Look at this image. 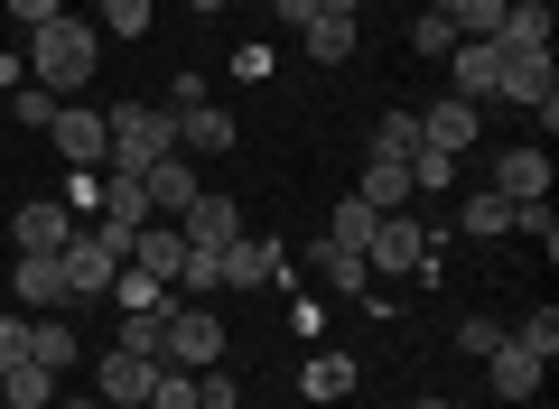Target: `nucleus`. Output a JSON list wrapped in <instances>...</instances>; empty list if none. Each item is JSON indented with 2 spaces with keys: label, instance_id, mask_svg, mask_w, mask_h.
<instances>
[{
  "label": "nucleus",
  "instance_id": "f257e3e1",
  "mask_svg": "<svg viewBox=\"0 0 559 409\" xmlns=\"http://www.w3.org/2000/svg\"><path fill=\"white\" fill-rule=\"evenodd\" d=\"M28 84H47L57 103H75L84 84H94V20L57 10L47 28H28Z\"/></svg>",
  "mask_w": 559,
  "mask_h": 409
},
{
  "label": "nucleus",
  "instance_id": "f03ea898",
  "mask_svg": "<svg viewBox=\"0 0 559 409\" xmlns=\"http://www.w3.org/2000/svg\"><path fill=\"white\" fill-rule=\"evenodd\" d=\"M103 131H112V158H103V168H121V177H140L150 158L178 149V112H159V103H112Z\"/></svg>",
  "mask_w": 559,
  "mask_h": 409
},
{
  "label": "nucleus",
  "instance_id": "7ed1b4c3",
  "mask_svg": "<svg viewBox=\"0 0 559 409\" xmlns=\"http://www.w3.org/2000/svg\"><path fill=\"white\" fill-rule=\"evenodd\" d=\"M159 363H178V372H215L224 363V316L205 308V298L168 308V353H159Z\"/></svg>",
  "mask_w": 559,
  "mask_h": 409
},
{
  "label": "nucleus",
  "instance_id": "20e7f679",
  "mask_svg": "<svg viewBox=\"0 0 559 409\" xmlns=\"http://www.w3.org/2000/svg\"><path fill=\"white\" fill-rule=\"evenodd\" d=\"M140 195H150V224H178L187 205L205 195V177H197V158H187V149H168V158L140 168Z\"/></svg>",
  "mask_w": 559,
  "mask_h": 409
},
{
  "label": "nucleus",
  "instance_id": "39448f33",
  "mask_svg": "<svg viewBox=\"0 0 559 409\" xmlns=\"http://www.w3.org/2000/svg\"><path fill=\"white\" fill-rule=\"evenodd\" d=\"M419 261H429V224L382 215L373 233H364V270H373V279H401V270H419Z\"/></svg>",
  "mask_w": 559,
  "mask_h": 409
},
{
  "label": "nucleus",
  "instance_id": "423d86ee",
  "mask_svg": "<svg viewBox=\"0 0 559 409\" xmlns=\"http://www.w3.org/2000/svg\"><path fill=\"white\" fill-rule=\"evenodd\" d=\"M47 140H57V158H66V168H103V158H112V131H103V112H94V103H57Z\"/></svg>",
  "mask_w": 559,
  "mask_h": 409
},
{
  "label": "nucleus",
  "instance_id": "0eeeda50",
  "mask_svg": "<svg viewBox=\"0 0 559 409\" xmlns=\"http://www.w3.org/2000/svg\"><path fill=\"white\" fill-rule=\"evenodd\" d=\"M439 65H448V94H457V103H495V84H503V57H495V38H457Z\"/></svg>",
  "mask_w": 559,
  "mask_h": 409
},
{
  "label": "nucleus",
  "instance_id": "6e6552de",
  "mask_svg": "<svg viewBox=\"0 0 559 409\" xmlns=\"http://www.w3.org/2000/svg\"><path fill=\"white\" fill-rule=\"evenodd\" d=\"M150 382H159V363H150V353H121V345H103V363H94L103 409H140V400H150Z\"/></svg>",
  "mask_w": 559,
  "mask_h": 409
},
{
  "label": "nucleus",
  "instance_id": "1a4fd4ad",
  "mask_svg": "<svg viewBox=\"0 0 559 409\" xmlns=\"http://www.w3.org/2000/svg\"><path fill=\"white\" fill-rule=\"evenodd\" d=\"M495 195L503 205H540V195H550V149H540V140H513V149L495 158Z\"/></svg>",
  "mask_w": 559,
  "mask_h": 409
},
{
  "label": "nucleus",
  "instance_id": "9d476101",
  "mask_svg": "<svg viewBox=\"0 0 559 409\" xmlns=\"http://www.w3.org/2000/svg\"><path fill=\"white\" fill-rule=\"evenodd\" d=\"M10 289H20V308H28V316H57V308H75V289H66L57 252H20V261H10Z\"/></svg>",
  "mask_w": 559,
  "mask_h": 409
},
{
  "label": "nucleus",
  "instance_id": "9b49d317",
  "mask_svg": "<svg viewBox=\"0 0 559 409\" xmlns=\"http://www.w3.org/2000/svg\"><path fill=\"white\" fill-rule=\"evenodd\" d=\"M57 270H66V289H75V298H103V289H112V270H121V252H103L94 224H75V242L57 252Z\"/></svg>",
  "mask_w": 559,
  "mask_h": 409
},
{
  "label": "nucleus",
  "instance_id": "f8f14e48",
  "mask_svg": "<svg viewBox=\"0 0 559 409\" xmlns=\"http://www.w3.org/2000/svg\"><path fill=\"white\" fill-rule=\"evenodd\" d=\"M540 372H550V363H540V353H522L513 335H503V345L485 353V382H495V400H503V409H522V400H540Z\"/></svg>",
  "mask_w": 559,
  "mask_h": 409
},
{
  "label": "nucleus",
  "instance_id": "ddd939ff",
  "mask_svg": "<svg viewBox=\"0 0 559 409\" xmlns=\"http://www.w3.org/2000/svg\"><path fill=\"white\" fill-rule=\"evenodd\" d=\"M178 233H187V252H224V242H242V205L234 195H197L178 215Z\"/></svg>",
  "mask_w": 559,
  "mask_h": 409
},
{
  "label": "nucleus",
  "instance_id": "4468645a",
  "mask_svg": "<svg viewBox=\"0 0 559 409\" xmlns=\"http://www.w3.org/2000/svg\"><path fill=\"white\" fill-rule=\"evenodd\" d=\"M289 279V242H224V289H271Z\"/></svg>",
  "mask_w": 559,
  "mask_h": 409
},
{
  "label": "nucleus",
  "instance_id": "2eb2a0df",
  "mask_svg": "<svg viewBox=\"0 0 559 409\" xmlns=\"http://www.w3.org/2000/svg\"><path fill=\"white\" fill-rule=\"evenodd\" d=\"M234 140H242V121L224 112V103H187L178 112V149L187 158H215V149H234Z\"/></svg>",
  "mask_w": 559,
  "mask_h": 409
},
{
  "label": "nucleus",
  "instance_id": "dca6fc26",
  "mask_svg": "<svg viewBox=\"0 0 559 409\" xmlns=\"http://www.w3.org/2000/svg\"><path fill=\"white\" fill-rule=\"evenodd\" d=\"M131 270H150V279H168V289H178L187 233H178V224H140V233H131Z\"/></svg>",
  "mask_w": 559,
  "mask_h": 409
},
{
  "label": "nucleus",
  "instance_id": "f3484780",
  "mask_svg": "<svg viewBox=\"0 0 559 409\" xmlns=\"http://www.w3.org/2000/svg\"><path fill=\"white\" fill-rule=\"evenodd\" d=\"M503 57V47H495ZM559 94V65L550 57H503V84H495V103H522V112H532V103H550Z\"/></svg>",
  "mask_w": 559,
  "mask_h": 409
},
{
  "label": "nucleus",
  "instance_id": "a211bd4d",
  "mask_svg": "<svg viewBox=\"0 0 559 409\" xmlns=\"http://www.w3.org/2000/svg\"><path fill=\"white\" fill-rule=\"evenodd\" d=\"M495 47L503 57H550V0H513L503 28H495Z\"/></svg>",
  "mask_w": 559,
  "mask_h": 409
},
{
  "label": "nucleus",
  "instance_id": "6ab92c4d",
  "mask_svg": "<svg viewBox=\"0 0 559 409\" xmlns=\"http://www.w3.org/2000/svg\"><path fill=\"white\" fill-rule=\"evenodd\" d=\"M419 140H429V149H448V158H466V140H476V103L439 94L429 112H419Z\"/></svg>",
  "mask_w": 559,
  "mask_h": 409
},
{
  "label": "nucleus",
  "instance_id": "aec40b11",
  "mask_svg": "<svg viewBox=\"0 0 559 409\" xmlns=\"http://www.w3.org/2000/svg\"><path fill=\"white\" fill-rule=\"evenodd\" d=\"M66 242H75V215H66V205H20L10 252H66Z\"/></svg>",
  "mask_w": 559,
  "mask_h": 409
},
{
  "label": "nucleus",
  "instance_id": "412c9836",
  "mask_svg": "<svg viewBox=\"0 0 559 409\" xmlns=\"http://www.w3.org/2000/svg\"><path fill=\"white\" fill-rule=\"evenodd\" d=\"M28 363H47V372L84 363V335L66 326V308H57V316H28Z\"/></svg>",
  "mask_w": 559,
  "mask_h": 409
},
{
  "label": "nucleus",
  "instance_id": "4be33fe9",
  "mask_svg": "<svg viewBox=\"0 0 559 409\" xmlns=\"http://www.w3.org/2000/svg\"><path fill=\"white\" fill-rule=\"evenodd\" d=\"M308 270H318L326 289H345V298H364V289H373V270H364V252H345V242H308Z\"/></svg>",
  "mask_w": 559,
  "mask_h": 409
},
{
  "label": "nucleus",
  "instance_id": "5701e85b",
  "mask_svg": "<svg viewBox=\"0 0 559 409\" xmlns=\"http://www.w3.org/2000/svg\"><path fill=\"white\" fill-rule=\"evenodd\" d=\"M0 400H10V409H57V372H47V363H28V353H20V363L0 372Z\"/></svg>",
  "mask_w": 559,
  "mask_h": 409
},
{
  "label": "nucleus",
  "instance_id": "b1692460",
  "mask_svg": "<svg viewBox=\"0 0 559 409\" xmlns=\"http://www.w3.org/2000/svg\"><path fill=\"white\" fill-rule=\"evenodd\" d=\"M355 195H364V205H373V215H401V205H411V168H401V158H373Z\"/></svg>",
  "mask_w": 559,
  "mask_h": 409
},
{
  "label": "nucleus",
  "instance_id": "393cba45",
  "mask_svg": "<svg viewBox=\"0 0 559 409\" xmlns=\"http://www.w3.org/2000/svg\"><path fill=\"white\" fill-rule=\"evenodd\" d=\"M299 390H308V400H345V390H355V353H308Z\"/></svg>",
  "mask_w": 559,
  "mask_h": 409
},
{
  "label": "nucleus",
  "instance_id": "a878e982",
  "mask_svg": "<svg viewBox=\"0 0 559 409\" xmlns=\"http://www.w3.org/2000/svg\"><path fill=\"white\" fill-rule=\"evenodd\" d=\"M168 308H178V298H168ZM168 308L121 316V335H112V345H121V353H150V363H159V353H168Z\"/></svg>",
  "mask_w": 559,
  "mask_h": 409
},
{
  "label": "nucleus",
  "instance_id": "bb28decb",
  "mask_svg": "<svg viewBox=\"0 0 559 409\" xmlns=\"http://www.w3.org/2000/svg\"><path fill=\"white\" fill-rule=\"evenodd\" d=\"M457 224H466V242H495V233H513V205L485 187V195H466V205H457Z\"/></svg>",
  "mask_w": 559,
  "mask_h": 409
},
{
  "label": "nucleus",
  "instance_id": "cd10ccee",
  "mask_svg": "<svg viewBox=\"0 0 559 409\" xmlns=\"http://www.w3.org/2000/svg\"><path fill=\"white\" fill-rule=\"evenodd\" d=\"M401 168H411V195H448V187H457V158H448V149H429V140H419V149L401 158Z\"/></svg>",
  "mask_w": 559,
  "mask_h": 409
},
{
  "label": "nucleus",
  "instance_id": "c85d7f7f",
  "mask_svg": "<svg viewBox=\"0 0 559 409\" xmlns=\"http://www.w3.org/2000/svg\"><path fill=\"white\" fill-rule=\"evenodd\" d=\"M103 298H121V316H140V308H168V279H150V270H131V261H121Z\"/></svg>",
  "mask_w": 559,
  "mask_h": 409
},
{
  "label": "nucleus",
  "instance_id": "c756f323",
  "mask_svg": "<svg viewBox=\"0 0 559 409\" xmlns=\"http://www.w3.org/2000/svg\"><path fill=\"white\" fill-rule=\"evenodd\" d=\"M448 20H457V38H495L503 28V10H513V0H439Z\"/></svg>",
  "mask_w": 559,
  "mask_h": 409
},
{
  "label": "nucleus",
  "instance_id": "7c9ffc66",
  "mask_svg": "<svg viewBox=\"0 0 559 409\" xmlns=\"http://www.w3.org/2000/svg\"><path fill=\"white\" fill-rule=\"evenodd\" d=\"M411 149H419V112H401V103H392V112L373 121V158H411Z\"/></svg>",
  "mask_w": 559,
  "mask_h": 409
},
{
  "label": "nucleus",
  "instance_id": "2f4dec72",
  "mask_svg": "<svg viewBox=\"0 0 559 409\" xmlns=\"http://www.w3.org/2000/svg\"><path fill=\"white\" fill-rule=\"evenodd\" d=\"M373 205H364V195H345V205H336V215H326V242H345V252H364V233H373Z\"/></svg>",
  "mask_w": 559,
  "mask_h": 409
},
{
  "label": "nucleus",
  "instance_id": "473e14b6",
  "mask_svg": "<svg viewBox=\"0 0 559 409\" xmlns=\"http://www.w3.org/2000/svg\"><path fill=\"white\" fill-rule=\"evenodd\" d=\"M57 205H66L75 224H94V215H103V168H66V195H57Z\"/></svg>",
  "mask_w": 559,
  "mask_h": 409
},
{
  "label": "nucleus",
  "instance_id": "72a5a7b5",
  "mask_svg": "<svg viewBox=\"0 0 559 409\" xmlns=\"http://www.w3.org/2000/svg\"><path fill=\"white\" fill-rule=\"evenodd\" d=\"M308 57H318V65H345V57H355V20H308Z\"/></svg>",
  "mask_w": 559,
  "mask_h": 409
},
{
  "label": "nucleus",
  "instance_id": "f704fd0d",
  "mask_svg": "<svg viewBox=\"0 0 559 409\" xmlns=\"http://www.w3.org/2000/svg\"><path fill=\"white\" fill-rule=\"evenodd\" d=\"M448 47H457V20H448V10H419L411 20V57H448Z\"/></svg>",
  "mask_w": 559,
  "mask_h": 409
},
{
  "label": "nucleus",
  "instance_id": "c9c22d12",
  "mask_svg": "<svg viewBox=\"0 0 559 409\" xmlns=\"http://www.w3.org/2000/svg\"><path fill=\"white\" fill-rule=\"evenodd\" d=\"M140 409H197V372L159 363V382H150V400H140Z\"/></svg>",
  "mask_w": 559,
  "mask_h": 409
},
{
  "label": "nucleus",
  "instance_id": "e433bc0d",
  "mask_svg": "<svg viewBox=\"0 0 559 409\" xmlns=\"http://www.w3.org/2000/svg\"><path fill=\"white\" fill-rule=\"evenodd\" d=\"M503 335H513L522 353H540V363H550V353H559V316H550V308H532V316H522V326H503Z\"/></svg>",
  "mask_w": 559,
  "mask_h": 409
},
{
  "label": "nucleus",
  "instance_id": "4c0bfd02",
  "mask_svg": "<svg viewBox=\"0 0 559 409\" xmlns=\"http://www.w3.org/2000/svg\"><path fill=\"white\" fill-rule=\"evenodd\" d=\"M10 121H20V131H47V121H57V94H47V84H20V94H10Z\"/></svg>",
  "mask_w": 559,
  "mask_h": 409
},
{
  "label": "nucleus",
  "instance_id": "58836bf2",
  "mask_svg": "<svg viewBox=\"0 0 559 409\" xmlns=\"http://www.w3.org/2000/svg\"><path fill=\"white\" fill-rule=\"evenodd\" d=\"M178 289H197V298H215V289H224V252H187V270H178Z\"/></svg>",
  "mask_w": 559,
  "mask_h": 409
},
{
  "label": "nucleus",
  "instance_id": "ea45409f",
  "mask_svg": "<svg viewBox=\"0 0 559 409\" xmlns=\"http://www.w3.org/2000/svg\"><path fill=\"white\" fill-rule=\"evenodd\" d=\"M513 233H532L540 252H559V224H550V195H540V205H513Z\"/></svg>",
  "mask_w": 559,
  "mask_h": 409
},
{
  "label": "nucleus",
  "instance_id": "a19ab883",
  "mask_svg": "<svg viewBox=\"0 0 559 409\" xmlns=\"http://www.w3.org/2000/svg\"><path fill=\"white\" fill-rule=\"evenodd\" d=\"M103 28H112V38H140V28H150V0H103Z\"/></svg>",
  "mask_w": 559,
  "mask_h": 409
},
{
  "label": "nucleus",
  "instance_id": "79ce46f5",
  "mask_svg": "<svg viewBox=\"0 0 559 409\" xmlns=\"http://www.w3.org/2000/svg\"><path fill=\"white\" fill-rule=\"evenodd\" d=\"M495 345H503L495 316H466V326H457V353H495Z\"/></svg>",
  "mask_w": 559,
  "mask_h": 409
},
{
  "label": "nucleus",
  "instance_id": "37998d69",
  "mask_svg": "<svg viewBox=\"0 0 559 409\" xmlns=\"http://www.w3.org/2000/svg\"><path fill=\"white\" fill-rule=\"evenodd\" d=\"M0 10H10V20H20V28H47V20H57V10H66V0H0Z\"/></svg>",
  "mask_w": 559,
  "mask_h": 409
},
{
  "label": "nucleus",
  "instance_id": "c03bdc74",
  "mask_svg": "<svg viewBox=\"0 0 559 409\" xmlns=\"http://www.w3.org/2000/svg\"><path fill=\"white\" fill-rule=\"evenodd\" d=\"M20 353H28V316H0V372L20 363Z\"/></svg>",
  "mask_w": 559,
  "mask_h": 409
},
{
  "label": "nucleus",
  "instance_id": "a18cd8bd",
  "mask_svg": "<svg viewBox=\"0 0 559 409\" xmlns=\"http://www.w3.org/2000/svg\"><path fill=\"white\" fill-rule=\"evenodd\" d=\"M20 75H28V57H10V47H0V94H20Z\"/></svg>",
  "mask_w": 559,
  "mask_h": 409
},
{
  "label": "nucleus",
  "instance_id": "49530a36",
  "mask_svg": "<svg viewBox=\"0 0 559 409\" xmlns=\"http://www.w3.org/2000/svg\"><path fill=\"white\" fill-rule=\"evenodd\" d=\"M280 20H289V28H308V20H318V0H280Z\"/></svg>",
  "mask_w": 559,
  "mask_h": 409
},
{
  "label": "nucleus",
  "instance_id": "de8ad7c7",
  "mask_svg": "<svg viewBox=\"0 0 559 409\" xmlns=\"http://www.w3.org/2000/svg\"><path fill=\"white\" fill-rule=\"evenodd\" d=\"M318 20H364V0H318Z\"/></svg>",
  "mask_w": 559,
  "mask_h": 409
},
{
  "label": "nucleus",
  "instance_id": "09e8293b",
  "mask_svg": "<svg viewBox=\"0 0 559 409\" xmlns=\"http://www.w3.org/2000/svg\"><path fill=\"white\" fill-rule=\"evenodd\" d=\"M411 409H457V400H448V390H419V400Z\"/></svg>",
  "mask_w": 559,
  "mask_h": 409
},
{
  "label": "nucleus",
  "instance_id": "8fccbe9b",
  "mask_svg": "<svg viewBox=\"0 0 559 409\" xmlns=\"http://www.w3.org/2000/svg\"><path fill=\"white\" fill-rule=\"evenodd\" d=\"M187 10H197V20H215V10H224V0H187Z\"/></svg>",
  "mask_w": 559,
  "mask_h": 409
},
{
  "label": "nucleus",
  "instance_id": "3c124183",
  "mask_svg": "<svg viewBox=\"0 0 559 409\" xmlns=\"http://www.w3.org/2000/svg\"><path fill=\"white\" fill-rule=\"evenodd\" d=\"M57 409H103V400H57Z\"/></svg>",
  "mask_w": 559,
  "mask_h": 409
},
{
  "label": "nucleus",
  "instance_id": "603ef678",
  "mask_svg": "<svg viewBox=\"0 0 559 409\" xmlns=\"http://www.w3.org/2000/svg\"><path fill=\"white\" fill-rule=\"evenodd\" d=\"M234 409H252V400H234Z\"/></svg>",
  "mask_w": 559,
  "mask_h": 409
},
{
  "label": "nucleus",
  "instance_id": "864d4df0",
  "mask_svg": "<svg viewBox=\"0 0 559 409\" xmlns=\"http://www.w3.org/2000/svg\"><path fill=\"white\" fill-rule=\"evenodd\" d=\"M522 409H532V400H522Z\"/></svg>",
  "mask_w": 559,
  "mask_h": 409
}]
</instances>
